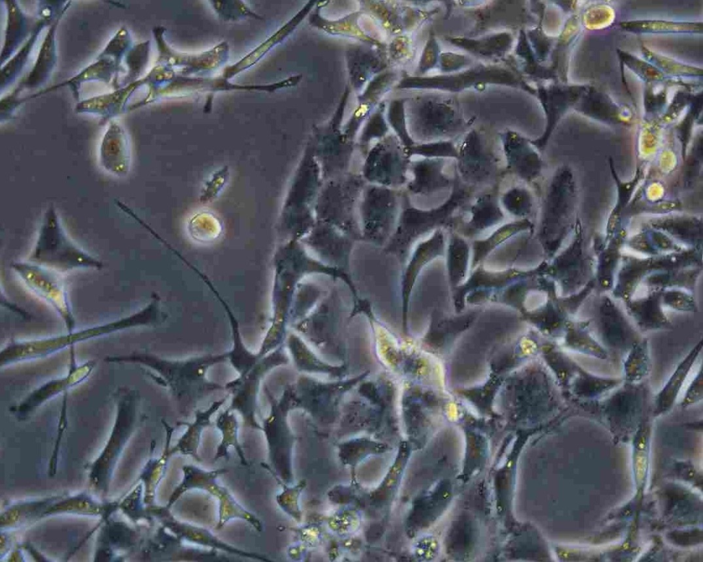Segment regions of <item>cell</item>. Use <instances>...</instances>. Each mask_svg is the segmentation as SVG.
<instances>
[{
  "label": "cell",
  "instance_id": "cell-1",
  "mask_svg": "<svg viewBox=\"0 0 703 562\" xmlns=\"http://www.w3.org/2000/svg\"><path fill=\"white\" fill-rule=\"evenodd\" d=\"M27 260L62 273L80 269H100L102 266L100 261L70 238L54 208L45 212Z\"/></svg>",
  "mask_w": 703,
  "mask_h": 562
},
{
  "label": "cell",
  "instance_id": "cell-2",
  "mask_svg": "<svg viewBox=\"0 0 703 562\" xmlns=\"http://www.w3.org/2000/svg\"><path fill=\"white\" fill-rule=\"evenodd\" d=\"M137 314L105 324L85 328L76 332L30 341H12L1 352V366L21 361L40 359L75 344L129 328L136 324Z\"/></svg>",
  "mask_w": 703,
  "mask_h": 562
},
{
  "label": "cell",
  "instance_id": "cell-3",
  "mask_svg": "<svg viewBox=\"0 0 703 562\" xmlns=\"http://www.w3.org/2000/svg\"><path fill=\"white\" fill-rule=\"evenodd\" d=\"M12 268L32 293L58 313L68 331L73 330L75 321L62 273L28 260L14 262Z\"/></svg>",
  "mask_w": 703,
  "mask_h": 562
},
{
  "label": "cell",
  "instance_id": "cell-4",
  "mask_svg": "<svg viewBox=\"0 0 703 562\" xmlns=\"http://www.w3.org/2000/svg\"><path fill=\"white\" fill-rule=\"evenodd\" d=\"M74 346L69 347L70 364L67 374L51 380L32 392L19 406V410H26L38 406L43 402L63 392L64 394L81 383L92 372L96 361L91 360L78 365L75 359Z\"/></svg>",
  "mask_w": 703,
  "mask_h": 562
},
{
  "label": "cell",
  "instance_id": "cell-5",
  "mask_svg": "<svg viewBox=\"0 0 703 562\" xmlns=\"http://www.w3.org/2000/svg\"><path fill=\"white\" fill-rule=\"evenodd\" d=\"M98 161L104 172L113 177L123 178L129 174L131 168L129 144L118 126H111L105 134L100 145Z\"/></svg>",
  "mask_w": 703,
  "mask_h": 562
},
{
  "label": "cell",
  "instance_id": "cell-6",
  "mask_svg": "<svg viewBox=\"0 0 703 562\" xmlns=\"http://www.w3.org/2000/svg\"><path fill=\"white\" fill-rule=\"evenodd\" d=\"M700 350V347L697 346L695 349L691 352L689 356L683 361V362L679 366L677 370L669 380V383L665 387L661 393L658 395L660 398L658 400L662 401H669L671 403L680 390V385L683 382L686 374L689 372V370L691 366V363L695 360V358Z\"/></svg>",
  "mask_w": 703,
  "mask_h": 562
},
{
  "label": "cell",
  "instance_id": "cell-7",
  "mask_svg": "<svg viewBox=\"0 0 703 562\" xmlns=\"http://www.w3.org/2000/svg\"><path fill=\"white\" fill-rule=\"evenodd\" d=\"M658 301H644L640 304L632 305L631 311L636 319L645 327L658 326L665 321L662 315H660Z\"/></svg>",
  "mask_w": 703,
  "mask_h": 562
},
{
  "label": "cell",
  "instance_id": "cell-8",
  "mask_svg": "<svg viewBox=\"0 0 703 562\" xmlns=\"http://www.w3.org/2000/svg\"><path fill=\"white\" fill-rule=\"evenodd\" d=\"M609 311L610 314L608 315L606 311H603L607 314L603 315V328H605L606 337L609 342L615 345V344H620L623 343V340L626 335L625 328H626L623 325L621 317L617 315L616 311L614 308Z\"/></svg>",
  "mask_w": 703,
  "mask_h": 562
}]
</instances>
